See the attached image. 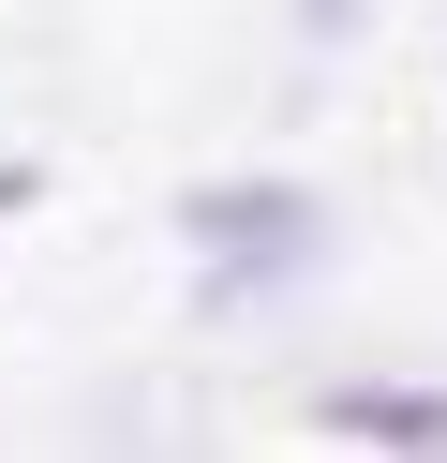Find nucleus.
Masks as SVG:
<instances>
[{"label":"nucleus","instance_id":"nucleus-2","mask_svg":"<svg viewBox=\"0 0 447 463\" xmlns=\"http://www.w3.org/2000/svg\"><path fill=\"white\" fill-rule=\"evenodd\" d=\"M328 433L343 449H447V389H343Z\"/></svg>","mask_w":447,"mask_h":463},{"label":"nucleus","instance_id":"nucleus-1","mask_svg":"<svg viewBox=\"0 0 447 463\" xmlns=\"http://www.w3.org/2000/svg\"><path fill=\"white\" fill-rule=\"evenodd\" d=\"M179 240L209 254V299H254L268 269H298V254H313V194H284V180H224V194H179Z\"/></svg>","mask_w":447,"mask_h":463}]
</instances>
